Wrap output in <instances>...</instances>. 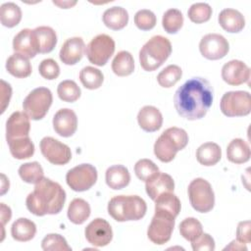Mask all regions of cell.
I'll use <instances>...</instances> for the list:
<instances>
[{
  "instance_id": "cell-1",
  "label": "cell",
  "mask_w": 251,
  "mask_h": 251,
  "mask_svg": "<svg viewBox=\"0 0 251 251\" xmlns=\"http://www.w3.org/2000/svg\"><path fill=\"white\" fill-rule=\"evenodd\" d=\"M213 103V87L203 77H192L179 86L174 96L177 114L189 121L202 119Z\"/></svg>"
},
{
  "instance_id": "cell-2",
  "label": "cell",
  "mask_w": 251,
  "mask_h": 251,
  "mask_svg": "<svg viewBox=\"0 0 251 251\" xmlns=\"http://www.w3.org/2000/svg\"><path fill=\"white\" fill-rule=\"evenodd\" d=\"M66 201V191L58 183L43 177L34 186L25 200L27 210L35 216L55 215L62 211Z\"/></svg>"
},
{
  "instance_id": "cell-3",
  "label": "cell",
  "mask_w": 251,
  "mask_h": 251,
  "mask_svg": "<svg viewBox=\"0 0 251 251\" xmlns=\"http://www.w3.org/2000/svg\"><path fill=\"white\" fill-rule=\"evenodd\" d=\"M145 201L137 195H118L108 203V213L117 222L138 221L146 214Z\"/></svg>"
},
{
  "instance_id": "cell-4",
  "label": "cell",
  "mask_w": 251,
  "mask_h": 251,
  "mask_svg": "<svg viewBox=\"0 0 251 251\" xmlns=\"http://www.w3.org/2000/svg\"><path fill=\"white\" fill-rule=\"evenodd\" d=\"M172 44L170 40L162 35L151 37L139 51V62L146 72L157 70L170 57Z\"/></svg>"
},
{
  "instance_id": "cell-5",
  "label": "cell",
  "mask_w": 251,
  "mask_h": 251,
  "mask_svg": "<svg viewBox=\"0 0 251 251\" xmlns=\"http://www.w3.org/2000/svg\"><path fill=\"white\" fill-rule=\"evenodd\" d=\"M188 143L186 131L179 127L167 128L154 144V154L163 163L173 161L179 150H182Z\"/></svg>"
},
{
  "instance_id": "cell-6",
  "label": "cell",
  "mask_w": 251,
  "mask_h": 251,
  "mask_svg": "<svg viewBox=\"0 0 251 251\" xmlns=\"http://www.w3.org/2000/svg\"><path fill=\"white\" fill-rule=\"evenodd\" d=\"M188 198L194 210L200 213L210 212L215 205V194L211 184L204 178H194L187 188Z\"/></svg>"
},
{
  "instance_id": "cell-7",
  "label": "cell",
  "mask_w": 251,
  "mask_h": 251,
  "mask_svg": "<svg viewBox=\"0 0 251 251\" xmlns=\"http://www.w3.org/2000/svg\"><path fill=\"white\" fill-rule=\"evenodd\" d=\"M53 101L52 92L47 87H37L30 91L23 102L24 112L29 119L38 121L45 117Z\"/></svg>"
},
{
  "instance_id": "cell-8",
  "label": "cell",
  "mask_w": 251,
  "mask_h": 251,
  "mask_svg": "<svg viewBox=\"0 0 251 251\" xmlns=\"http://www.w3.org/2000/svg\"><path fill=\"white\" fill-rule=\"evenodd\" d=\"M222 113L226 117H243L251 112L250 93L243 90L226 92L220 102Z\"/></svg>"
},
{
  "instance_id": "cell-9",
  "label": "cell",
  "mask_w": 251,
  "mask_h": 251,
  "mask_svg": "<svg viewBox=\"0 0 251 251\" xmlns=\"http://www.w3.org/2000/svg\"><path fill=\"white\" fill-rule=\"evenodd\" d=\"M115 52V41L107 34L93 37L85 48V54L90 63L98 67L104 66Z\"/></svg>"
},
{
  "instance_id": "cell-10",
  "label": "cell",
  "mask_w": 251,
  "mask_h": 251,
  "mask_svg": "<svg viewBox=\"0 0 251 251\" xmlns=\"http://www.w3.org/2000/svg\"><path fill=\"white\" fill-rule=\"evenodd\" d=\"M97 176L95 167L90 164H80L67 173L66 181L74 191L81 192L91 188L96 183Z\"/></svg>"
},
{
  "instance_id": "cell-11",
  "label": "cell",
  "mask_w": 251,
  "mask_h": 251,
  "mask_svg": "<svg viewBox=\"0 0 251 251\" xmlns=\"http://www.w3.org/2000/svg\"><path fill=\"white\" fill-rule=\"evenodd\" d=\"M174 226L175 218L155 212L147 229V236L153 243L163 245L171 239Z\"/></svg>"
},
{
  "instance_id": "cell-12",
  "label": "cell",
  "mask_w": 251,
  "mask_h": 251,
  "mask_svg": "<svg viewBox=\"0 0 251 251\" xmlns=\"http://www.w3.org/2000/svg\"><path fill=\"white\" fill-rule=\"evenodd\" d=\"M40 151L45 159L53 165H66L72 159L70 147L51 136L41 139Z\"/></svg>"
},
{
  "instance_id": "cell-13",
  "label": "cell",
  "mask_w": 251,
  "mask_h": 251,
  "mask_svg": "<svg viewBox=\"0 0 251 251\" xmlns=\"http://www.w3.org/2000/svg\"><path fill=\"white\" fill-rule=\"evenodd\" d=\"M199 50L202 56L206 59L219 60L227 54L229 44L223 35L218 33H208L201 38Z\"/></svg>"
},
{
  "instance_id": "cell-14",
  "label": "cell",
  "mask_w": 251,
  "mask_h": 251,
  "mask_svg": "<svg viewBox=\"0 0 251 251\" xmlns=\"http://www.w3.org/2000/svg\"><path fill=\"white\" fill-rule=\"evenodd\" d=\"M86 240L97 247L108 245L113 238V230L110 224L101 218L90 222L84 230Z\"/></svg>"
},
{
  "instance_id": "cell-15",
  "label": "cell",
  "mask_w": 251,
  "mask_h": 251,
  "mask_svg": "<svg viewBox=\"0 0 251 251\" xmlns=\"http://www.w3.org/2000/svg\"><path fill=\"white\" fill-rule=\"evenodd\" d=\"M222 78L229 85H240L249 82L250 69L239 60H231L222 68Z\"/></svg>"
},
{
  "instance_id": "cell-16",
  "label": "cell",
  "mask_w": 251,
  "mask_h": 251,
  "mask_svg": "<svg viewBox=\"0 0 251 251\" xmlns=\"http://www.w3.org/2000/svg\"><path fill=\"white\" fill-rule=\"evenodd\" d=\"M29 129V117L25 112H14L6 122L7 142H10L17 138L28 136Z\"/></svg>"
},
{
  "instance_id": "cell-17",
  "label": "cell",
  "mask_w": 251,
  "mask_h": 251,
  "mask_svg": "<svg viewBox=\"0 0 251 251\" xmlns=\"http://www.w3.org/2000/svg\"><path fill=\"white\" fill-rule=\"evenodd\" d=\"M53 128L60 136H72L77 128L75 113L69 108L60 109L53 117Z\"/></svg>"
},
{
  "instance_id": "cell-18",
  "label": "cell",
  "mask_w": 251,
  "mask_h": 251,
  "mask_svg": "<svg viewBox=\"0 0 251 251\" xmlns=\"http://www.w3.org/2000/svg\"><path fill=\"white\" fill-rule=\"evenodd\" d=\"M84 49L85 44L81 37H71L64 42L60 50V60L66 65H75L81 60Z\"/></svg>"
},
{
  "instance_id": "cell-19",
  "label": "cell",
  "mask_w": 251,
  "mask_h": 251,
  "mask_svg": "<svg viewBox=\"0 0 251 251\" xmlns=\"http://www.w3.org/2000/svg\"><path fill=\"white\" fill-rule=\"evenodd\" d=\"M145 189L148 196L152 200H155L158 196L165 192H174L175 181L170 175L159 172L146 181Z\"/></svg>"
},
{
  "instance_id": "cell-20",
  "label": "cell",
  "mask_w": 251,
  "mask_h": 251,
  "mask_svg": "<svg viewBox=\"0 0 251 251\" xmlns=\"http://www.w3.org/2000/svg\"><path fill=\"white\" fill-rule=\"evenodd\" d=\"M32 37L37 53H50L57 44V35L50 26H38L32 29Z\"/></svg>"
},
{
  "instance_id": "cell-21",
  "label": "cell",
  "mask_w": 251,
  "mask_h": 251,
  "mask_svg": "<svg viewBox=\"0 0 251 251\" xmlns=\"http://www.w3.org/2000/svg\"><path fill=\"white\" fill-rule=\"evenodd\" d=\"M139 126L146 132H154L161 128L163 116L159 109L154 106H144L137 114Z\"/></svg>"
},
{
  "instance_id": "cell-22",
  "label": "cell",
  "mask_w": 251,
  "mask_h": 251,
  "mask_svg": "<svg viewBox=\"0 0 251 251\" xmlns=\"http://www.w3.org/2000/svg\"><path fill=\"white\" fill-rule=\"evenodd\" d=\"M13 49L16 53L21 54L27 59L35 57L37 50L32 37V29L24 28L17 33L13 39Z\"/></svg>"
},
{
  "instance_id": "cell-23",
  "label": "cell",
  "mask_w": 251,
  "mask_h": 251,
  "mask_svg": "<svg viewBox=\"0 0 251 251\" xmlns=\"http://www.w3.org/2000/svg\"><path fill=\"white\" fill-rule=\"evenodd\" d=\"M220 25L227 32L235 33L243 29L245 25V19L243 15L235 9H224L218 17Z\"/></svg>"
},
{
  "instance_id": "cell-24",
  "label": "cell",
  "mask_w": 251,
  "mask_h": 251,
  "mask_svg": "<svg viewBox=\"0 0 251 251\" xmlns=\"http://www.w3.org/2000/svg\"><path fill=\"white\" fill-rule=\"evenodd\" d=\"M105 179L110 188L119 190L128 185L130 181V175L125 166L114 165L107 169Z\"/></svg>"
},
{
  "instance_id": "cell-25",
  "label": "cell",
  "mask_w": 251,
  "mask_h": 251,
  "mask_svg": "<svg viewBox=\"0 0 251 251\" xmlns=\"http://www.w3.org/2000/svg\"><path fill=\"white\" fill-rule=\"evenodd\" d=\"M104 25L113 30L124 28L128 23L127 11L120 6H114L107 9L102 16Z\"/></svg>"
},
{
  "instance_id": "cell-26",
  "label": "cell",
  "mask_w": 251,
  "mask_h": 251,
  "mask_svg": "<svg viewBox=\"0 0 251 251\" xmlns=\"http://www.w3.org/2000/svg\"><path fill=\"white\" fill-rule=\"evenodd\" d=\"M155 212L176 218L180 211V201L173 192H165L155 200Z\"/></svg>"
},
{
  "instance_id": "cell-27",
  "label": "cell",
  "mask_w": 251,
  "mask_h": 251,
  "mask_svg": "<svg viewBox=\"0 0 251 251\" xmlns=\"http://www.w3.org/2000/svg\"><path fill=\"white\" fill-rule=\"evenodd\" d=\"M251 156L248 143L241 138L232 139L226 148L227 160L234 164H243L249 161Z\"/></svg>"
},
{
  "instance_id": "cell-28",
  "label": "cell",
  "mask_w": 251,
  "mask_h": 251,
  "mask_svg": "<svg viewBox=\"0 0 251 251\" xmlns=\"http://www.w3.org/2000/svg\"><path fill=\"white\" fill-rule=\"evenodd\" d=\"M6 70L10 75L18 78L27 77L32 71L29 60L18 53H14L8 58L6 62Z\"/></svg>"
},
{
  "instance_id": "cell-29",
  "label": "cell",
  "mask_w": 251,
  "mask_h": 251,
  "mask_svg": "<svg viewBox=\"0 0 251 251\" xmlns=\"http://www.w3.org/2000/svg\"><path fill=\"white\" fill-rule=\"evenodd\" d=\"M35 233V224L26 218H20L16 220L11 226L12 237L17 241H29L34 237Z\"/></svg>"
},
{
  "instance_id": "cell-30",
  "label": "cell",
  "mask_w": 251,
  "mask_h": 251,
  "mask_svg": "<svg viewBox=\"0 0 251 251\" xmlns=\"http://www.w3.org/2000/svg\"><path fill=\"white\" fill-rule=\"evenodd\" d=\"M222 158L221 147L215 142H206L200 145L196 151L197 161L206 167L216 165Z\"/></svg>"
},
{
  "instance_id": "cell-31",
  "label": "cell",
  "mask_w": 251,
  "mask_h": 251,
  "mask_svg": "<svg viewBox=\"0 0 251 251\" xmlns=\"http://www.w3.org/2000/svg\"><path fill=\"white\" fill-rule=\"evenodd\" d=\"M90 206L89 204L81 199L75 198L69 205L68 208V218L75 225L83 224L90 216Z\"/></svg>"
},
{
  "instance_id": "cell-32",
  "label": "cell",
  "mask_w": 251,
  "mask_h": 251,
  "mask_svg": "<svg viewBox=\"0 0 251 251\" xmlns=\"http://www.w3.org/2000/svg\"><path fill=\"white\" fill-rule=\"evenodd\" d=\"M112 71L119 76H126L134 71V60L127 51H120L112 62Z\"/></svg>"
},
{
  "instance_id": "cell-33",
  "label": "cell",
  "mask_w": 251,
  "mask_h": 251,
  "mask_svg": "<svg viewBox=\"0 0 251 251\" xmlns=\"http://www.w3.org/2000/svg\"><path fill=\"white\" fill-rule=\"evenodd\" d=\"M8 144L12 156L18 160L28 159L34 153V144L29 136L14 139Z\"/></svg>"
},
{
  "instance_id": "cell-34",
  "label": "cell",
  "mask_w": 251,
  "mask_h": 251,
  "mask_svg": "<svg viewBox=\"0 0 251 251\" xmlns=\"http://www.w3.org/2000/svg\"><path fill=\"white\" fill-rule=\"evenodd\" d=\"M21 20L22 10L17 4L13 2H7L1 5L0 21L4 26L14 27L19 25Z\"/></svg>"
},
{
  "instance_id": "cell-35",
  "label": "cell",
  "mask_w": 251,
  "mask_h": 251,
  "mask_svg": "<svg viewBox=\"0 0 251 251\" xmlns=\"http://www.w3.org/2000/svg\"><path fill=\"white\" fill-rule=\"evenodd\" d=\"M79 80L85 88L93 90L99 88L102 85L104 75L100 70L87 66L79 72Z\"/></svg>"
},
{
  "instance_id": "cell-36",
  "label": "cell",
  "mask_w": 251,
  "mask_h": 251,
  "mask_svg": "<svg viewBox=\"0 0 251 251\" xmlns=\"http://www.w3.org/2000/svg\"><path fill=\"white\" fill-rule=\"evenodd\" d=\"M19 176L25 182L36 184L44 177V173L38 162H29L19 168Z\"/></svg>"
},
{
  "instance_id": "cell-37",
  "label": "cell",
  "mask_w": 251,
  "mask_h": 251,
  "mask_svg": "<svg viewBox=\"0 0 251 251\" xmlns=\"http://www.w3.org/2000/svg\"><path fill=\"white\" fill-rule=\"evenodd\" d=\"M183 25V16L181 12L177 9L167 10L162 19V25L165 31L174 34L176 33Z\"/></svg>"
},
{
  "instance_id": "cell-38",
  "label": "cell",
  "mask_w": 251,
  "mask_h": 251,
  "mask_svg": "<svg viewBox=\"0 0 251 251\" xmlns=\"http://www.w3.org/2000/svg\"><path fill=\"white\" fill-rule=\"evenodd\" d=\"M182 75L181 69L176 65H169L163 69L157 75V81L162 87H172L174 86Z\"/></svg>"
},
{
  "instance_id": "cell-39",
  "label": "cell",
  "mask_w": 251,
  "mask_h": 251,
  "mask_svg": "<svg viewBox=\"0 0 251 251\" xmlns=\"http://www.w3.org/2000/svg\"><path fill=\"white\" fill-rule=\"evenodd\" d=\"M57 93L61 100L72 103L76 101L80 97L81 91L75 81L66 79L59 83L57 87Z\"/></svg>"
},
{
  "instance_id": "cell-40",
  "label": "cell",
  "mask_w": 251,
  "mask_h": 251,
  "mask_svg": "<svg viewBox=\"0 0 251 251\" xmlns=\"http://www.w3.org/2000/svg\"><path fill=\"white\" fill-rule=\"evenodd\" d=\"M179 232L186 240L193 241L203 232V227L197 219L186 218L179 225Z\"/></svg>"
},
{
  "instance_id": "cell-41",
  "label": "cell",
  "mask_w": 251,
  "mask_h": 251,
  "mask_svg": "<svg viewBox=\"0 0 251 251\" xmlns=\"http://www.w3.org/2000/svg\"><path fill=\"white\" fill-rule=\"evenodd\" d=\"M187 15L191 22L202 24L210 20L212 16V8L207 3H194L188 9Z\"/></svg>"
},
{
  "instance_id": "cell-42",
  "label": "cell",
  "mask_w": 251,
  "mask_h": 251,
  "mask_svg": "<svg viewBox=\"0 0 251 251\" xmlns=\"http://www.w3.org/2000/svg\"><path fill=\"white\" fill-rule=\"evenodd\" d=\"M134 173L140 180L146 182L159 173V168L149 159H140L134 165Z\"/></svg>"
},
{
  "instance_id": "cell-43",
  "label": "cell",
  "mask_w": 251,
  "mask_h": 251,
  "mask_svg": "<svg viewBox=\"0 0 251 251\" xmlns=\"http://www.w3.org/2000/svg\"><path fill=\"white\" fill-rule=\"evenodd\" d=\"M41 247L44 251H72L67 240L58 233L47 234L41 241Z\"/></svg>"
},
{
  "instance_id": "cell-44",
  "label": "cell",
  "mask_w": 251,
  "mask_h": 251,
  "mask_svg": "<svg viewBox=\"0 0 251 251\" xmlns=\"http://www.w3.org/2000/svg\"><path fill=\"white\" fill-rule=\"evenodd\" d=\"M155 14L147 9H142L134 15V24L141 30H150L156 25Z\"/></svg>"
},
{
  "instance_id": "cell-45",
  "label": "cell",
  "mask_w": 251,
  "mask_h": 251,
  "mask_svg": "<svg viewBox=\"0 0 251 251\" xmlns=\"http://www.w3.org/2000/svg\"><path fill=\"white\" fill-rule=\"evenodd\" d=\"M40 75L48 80L55 79L60 75V67L53 59H44L38 67Z\"/></svg>"
},
{
  "instance_id": "cell-46",
  "label": "cell",
  "mask_w": 251,
  "mask_h": 251,
  "mask_svg": "<svg viewBox=\"0 0 251 251\" xmlns=\"http://www.w3.org/2000/svg\"><path fill=\"white\" fill-rule=\"evenodd\" d=\"M191 246L194 251H214L215 241L208 233H201L196 239L191 241Z\"/></svg>"
},
{
  "instance_id": "cell-47",
  "label": "cell",
  "mask_w": 251,
  "mask_h": 251,
  "mask_svg": "<svg viewBox=\"0 0 251 251\" xmlns=\"http://www.w3.org/2000/svg\"><path fill=\"white\" fill-rule=\"evenodd\" d=\"M250 228H251L250 221L240 222L236 228V239L245 244L250 243V241H251Z\"/></svg>"
},
{
  "instance_id": "cell-48",
  "label": "cell",
  "mask_w": 251,
  "mask_h": 251,
  "mask_svg": "<svg viewBox=\"0 0 251 251\" xmlns=\"http://www.w3.org/2000/svg\"><path fill=\"white\" fill-rule=\"evenodd\" d=\"M12 96V87L5 80L1 79V113H4L5 109L9 105Z\"/></svg>"
},
{
  "instance_id": "cell-49",
  "label": "cell",
  "mask_w": 251,
  "mask_h": 251,
  "mask_svg": "<svg viewBox=\"0 0 251 251\" xmlns=\"http://www.w3.org/2000/svg\"><path fill=\"white\" fill-rule=\"evenodd\" d=\"M1 225L2 227H4L5 224L8 223L12 217V212L10 207L6 206L4 203H1Z\"/></svg>"
},
{
  "instance_id": "cell-50",
  "label": "cell",
  "mask_w": 251,
  "mask_h": 251,
  "mask_svg": "<svg viewBox=\"0 0 251 251\" xmlns=\"http://www.w3.org/2000/svg\"><path fill=\"white\" fill-rule=\"evenodd\" d=\"M224 250H244V251H246L247 247H246L245 243H242L236 239V240L231 241L230 244L228 246H226Z\"/></svg>"
},
{
  "instance_id": "cell-51",
  "label": "cell",
  "mask_w": 251,
  "mask_h": 251,
  "mask_svg": "<svg viewBox=\"0 0 251 251\" xmlns=\"http://www.w3.org/2000/svg\"><path fill=\"white\" fill-rule=\"evenodd\" d=\"M53 4L63 9H69L76 4V1H53Z\"/></svg>"
},
{
  "instance_id": "cell-52",
  "label": "cell",
  "mask_w": 251,
  "mask_h": 251,
  "mask_svg": "<svg viewBox=\"0 0 251 251\" xmlns=\"http://www.w3.org/2000/svg\"><path fill=\"white\" fill-rule=\"evenodd\" d=\"M1 176H2V190H1V194L3 195V194L9 189V186H6V185H5V182L7 183V185H9V183H8V182H9V179H7V178H6V176L3 175V174L1 175Z\"/></svg>"
}]
</instances>
